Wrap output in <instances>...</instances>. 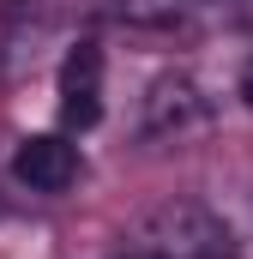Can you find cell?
I'll return each instance as SVG.
<instances>
[{
  "label": "cell",
  "instance_id": "obj_1",
  "mask_svg": "<svg viewBox=\"0 0 253 259\" xmlns=\"http://www.w3.org/2000/svg\"><path fill=\"white\" fill-rule=\"evenodd\" d=\"M133 259H241L229 223L199 199H163L126 229Z\"/></svg>",
  "mask_w": 253,
  "mask_h": 259
},
{
  "label": "cell",
  "instance_id": "obj_2",
  "mask_svg": "<svg viewBox=\"0 0 253 259\" xmlns=\"http://www.w3.org/2000/svg\"><path fill=\"white\" fill-rule=\"evenodd\" d=\"M205 127H211V97L187 72H163L139 97V139L145 145H181V139H193Z\"/></svg>",
  "mask_w": 253,
  "mask_h": 259
},
{
  "label": "cell",
  "instance_id": "obj_3",
  "mask_svg": "<svg viewBox=\"0 0 253 259\" xmlns=\"http://www.w3.org/2000/svg\"><path fill=\"white\" fill-rule=\"evenodd\" d=\"M61 121L66 127H97L103 121V49L85 36L61 61Z\"/></svg>",
  "mask_w": 253,
  "mask_h": 259
},
{
  "label": "cell",
  "instance_id": "obj_4",
  "mask_svg": "<svg viewBox=\"0 0 253 259\" xmlns=\"http://www.w3.org/2000/svg\"><path fill=\"white\" fill-rule=\"evenodd\" d=\"M61 24V0H6V30H0V49H6V78H24L43 42L55 36Z\"/></svg>",
  "mask_w": 253,
  "mask_h": 259
},
{
  "label": "cell",
  "instance_id": "obj_5",
  "mask_svg": "<svg viewBox=\"0 0 253 259\" xmlns=\"http://www.w3.org/2000/svg\"><path fill=\"white\" fill-rule=\"evenodd\" d=\"M12 175H18L30 193H66V187L78 181V151L66 145L61 133H36V139H24V145H18Z\"/></svg>",
  "mask_w": 253,
  "mask_h": 259
},
{
  "label": "cell",
  "instance_id": "obj_6",
  "mask_svg": "<svg viewBox=\"0 0 253 259\" xmlns=\"http://www.w3.org/2000/svg\"><path fill=\"white\" fill-rule=\"evenodd\" d=\"M241 97H247V109H253V66L241 72Z\"/></svg>",
  "mask_w": 253,
  "mask_h": 259
}]
</instances>
